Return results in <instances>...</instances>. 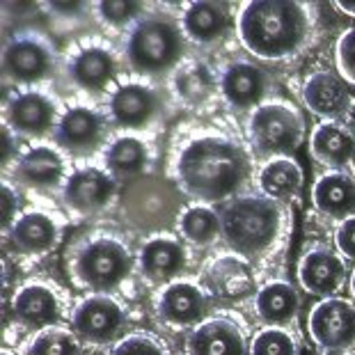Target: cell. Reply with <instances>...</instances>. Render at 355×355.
<instances>
[{"label":"cell","mask_w":355,"mask_h":355,"mask_svg":"<svg viewBox=\"0 0 355 355\" xmlns=\"http://www.w3.org/2000/svg\"><path fill=\"white\" fill-rule=\"evenodd\" d=\"M64 177V158L58 149L37 145L14 163V179L30 188H55Z\"/></svg>","instance_id":"obj_23"},{"label":"cell","mask_w":355,"mask_h":355,"mask_svg":"<svg viewBox=\"0 0 355 355\" xmlns=\"http://www.w3.org/2000/svg\"><path fill=\"white\" fill-rule=\"evenodd\" d=\"M147 145L135 135H122L105 152V165L115 179H128L145 170L147 165Z\"/></svg>","instance_id":"obj_30"},{"label":"cell","mask_w":355,"mask_h":355,"mask_svg":"<svg viewBox=\"0 0 355 355\" xmlns=\"http://www.w3.org/2000/svg\"><path fill=\"white\" fill-rule=\"evenodd\" d=\"M53 64H55V53L51 44L33 33L12 37L3 51L5 78L24 85L44 80L53 71Z\"/></svg>","instance_id":"obj_8"},{"label":"cell","mask_w":355,"mask_h":355,"mask_svg":"<svg viewBox=\"0 0 355 355\" xmlns=\"http://www.w3.org/2000/svg\"><path fill=\"white\" fill-rule=\"evenodd\" d=\"M140 270L152 284L168 286L188 266L186 248L175 236H152L140 248Z\"/></svg>","instance_id":"obj_16"},{"label":"cell","mask_w":355,"mask_h":355,"mask_svg":"<svg viewBox=\"0 0 355 355\" xmlns=\"http://www.w3.org/2000/svg\"><path fill=\"white\" fill-rule=\"evenodd\" d=\"M270 78L268 73L248 60L232 62L220 76V92L234 110H250L259 108L263 96L268 94Z\"/></svg>","instance_id":"obj_13"},{"label":"cell","mask_w":355,"mask_h":355,"mask_svg":"<svg viewBox=\"0 0 355 355\" xmlns=\"http://www.w3.org/2000/svg\"><path fill=\"white\" fill-rule=\"evenodd\" d=\"M184 49V28L175 19L147 14L128 33L126 62L140 76H163L181 62Z\"/></svg>","instance_id":"obj_4"},{"label":"cell","mask_w":355,"mask_h":355,"mask_svg":"<svg viewBox=\"0 0 355 355\" xmlns=\"http://www.w3.org/2000/svg\"><path fill=\"white\" fill-rule=\"evenodd\" d=\"M250 355H298V342L282 326H266L254 335Z\"/></svg>","instance_id":"obj_34"},{"label":"cell","mask_w":355,"mask_h":355,"mask_svg":"<svg viewBox=\"0 0 355 355\" xmlns=\"http://www.w3.org/2000/svg\"><path fill=\"white\" fill-rule=\"evenodd\" d=\"M209 298L202 286L188 279H175L168 286H163L156 300L158 316L175 328L200 326L207 319Z\"/></svg>","instance_id":"obj_11"},{"label":"cell","mask_w":355,"mask_h":355,"mask_svg":"<svg viewBox=\"0 0 355 355\" xmlns=\"http://www.w3.org/2000/svg\"><path fill=\"white\" fill-rule=\"evenodd\" d=\"M17 211H19V195L14 193V188L10 184H3V227L5 232L12 227L17 220Z\"/></svg>","instance_id":"obj_39"},{"label":"cell","mask_w":355,"mask_h":355,"mask_svg":"<svg viewBox=\"0 0 355 355\" xmlns=\"http://www.w3.org/2000/svg\"><path fill=\"white\" fill-rule=\"evenodd\" d=\"M230 26V12L223 3H191L181 17L184 35L195 44H214L225 35Z\"/></svg>","instance_id":"obj_28"},{"label":"cell","mask_w":355,"mask_h":355,"mask_svg":"<svg viewBox=\"0 0 355 355\" xmlns=\"http://www.w3.org/2000/svg\"><path fill=\"white\" fill-rule=\"evenodd\" d=\"M71 275L76 284L94 293L117 289L133 270V254L124 241L115 236H99L85 241L71 257Z\"/></svg>","instance_id":"obj_5"},{"label":"cell","mask_w":355,"mask_h":355,"mask_svg":"<svg viewBox=\"0 0 355 355\" xmlns=\"http://www.w3.org/2000/svg\"><path fill=\"white\" fill-rule=\"evenodd\" d=\"M337 10H342L349 17H355V0H342V3H337Z\"/></svg>","instance_id":"obj_42"},{"label":"cell","mask_w":355,"mask_h":355,"mask_svg":"<svg viewBox=\"0 0 355 355\" xmlns=\"http://www.w3.org/2000/svg\"><path fill=\"white\" fill-rule=\"evenodd\" d=\"M248 131L259 154L270 158L289 156L305 138V119L296 105L286 101H266L252 110Z\"/></svg>","instance_id":"obj_6"},{"label":"cell","mask_w":355,"mask_h":355,"mask_svg":"<svg viewBox=\"0 0 355 355\" xmlns=\"http://www.w3.org/2000/svg\"><path fill=\"white\" fill-rule=\"evenodd\" d=\"M126 309L108 293H92L83 298L71 314V330L80 342L110 344L122 339L126 328Z\"/></svg>","instance_id":"obj_7"},{"label":"cell","mask_w":355,"mask_h":355,"mask_svg":"<svg viewBox=\"0 0 355 355\" xmlns=\"http://www.w3.org/2000/svg\"><path fill=\"white\" fill-rule=\"evenodd\" d=\"M12 314L28 330H44L55 326L60 316V300L55 291L46 284L28 282L14 293Z\"/></svg>","instance_id":"obj_20"},{"label":"cell","mask_w":355,"mask_h":355,"mask_svg":"<svg viewBox=\"0 0 355 355\" xmlns=\"http://www.w3.org/2000/svg\"><path fill=\"white\" fill-rule=\"evenodd\" d=\"M96 12L103 19V24H108L112 28H124L128 24H138L142 19V5L140 3H99L96 5Z\"/></svg>","instance_id":"obj_36"},{"label":"cell","mask_w":355,"mask_h":355,"mask_svg":"<svg viewBox=\"0 0 355 355\" xmlns=\"http://www.w3.org/2000/svg\"><path fill=\"white\" fill-rule=\"evenodd\" d=\"M351 291H353V296H355V270H353V275H351Z\"/></svg>","instance_id":"obj_43"},{"label":"cell","mask_w":355,"mask_h":355,"mask_svg":"<svg viewBox=\"0 0 355 355\" xmlns=\"http://www.w3.org/2000/svg\"><path fill=\"white\" fill-rule=\"evenodd\" d=\"M250 177V156L234 140L204 135L193 140L177 161L179 186L200 202L234 198Z\"/></svg>","instance_id":"obj_1"},{"label":"cell","mask_w":355,"mask_h":355,"mask_svg":"<svg viewBox=\"0 0 355 355\" xmlns=\"http://www.w3.org/2000/svg\"><path fill=\"white\" fill-rule=\"evenodd\" d=\"M110 355H170V353L165 349V344L158 342L156 337L147 335V332H133V335L117 339Z\"/></svg>","instance_id":"obj_35"},{"label":"cell","mask_w":355,"mask_h":355,"mask_svg":"<svg viewBox=\"0 0 355 355\" xmlns=\"http://www.w3.org/2000/svg\"><path fill=\"white\" fill-rule=\"evenodd\" d=\"M309 335L323 351H344L355 344V305L344 298H323L309 312Z\"/></svg>","instance_id":"obj_9"},{"label":"cell","mask_w":355,"mask_h":355,"mask_svg":"<svg viewBox=\"0 0 355 355\" xmlns=\"http://www.w3.org/2000/svg\"><path fill=\"white\" fill-rule=\"evenodd\" d=\"M303 99L307 108L326 122H335L351 108V92L346 87V80L332 71H314L312 76H307Z\"/></svg>","instance_id":"obj_19"},{"label":"cell","mask_w":355,"mask_h":355,"mask_svg":"<svg viewBox=\"0 0 355 355\" xmlns=\"http://www.w3.org/2000/svg\"><path fill=\"white\" fill-rule=\"evenodd\" d=\"M303 181H305L303 170L289 156L268 158L261 165L259 175H257V184H259L263 198L275 200L279 204L298 198V193L303 191Z\"/></svg>","instance_id":"obj_26"},{"label":"cell","mask_w":355,"mask_h":355,"mask_svg":"<svg viewBox=\"0 0 355 355\" xmlns=\"http://www.w3.org/2000/svg\"><path fill=\"white\" fill-rule=\"evenodd\" d=\"M335 245L342 257L355 261V216L346 218L335 230Z\"/></svg>","instance_id":"obj_38"},{"label":"cell","mask_w":355,"mask_h":355,"mask_svg":"<svg viewBox=\"0 0 355 355\" xmlns=\"http://www.w3.org/2000/svg\"><path fill=\"white\" fill-rule=\"evenodd\" d=\"M10 243L24 254H46L60 241V227L44 211H28L7 230Z\"/></svg>","instance_id":"obj_22"},{"label":"cell","mask_w":355,"mask_h":355,"mask_svg":"<svg viewBox=\"0 0 355 355\" xmlns=\"http://www.w3.org/2000/svg\"><path fill=\"white\" fill-rule=\"evenodd\" d=\"M335 58H337V69L342 73V78L355 85V28H349L346 33L339 35Z\"/></svg>","instance_id":"obj_37"},{"label":"cell","mask_w":355,"mask_h":355,"mask_svg":"<svg viewBox=\"0 0 355 355\" xmlns=\"http://www.w3.org/2000/svg\"><path fill=\"white\" fill-rule=\"evenodd\" d=\"M115 193L117 181L110 172L99 168H85L76 170L64 181L62 198L67 207L76 211V214L94 216L110 207V202L115 200Z\"/></svg>","instance_id":"obj_10"},{"label":"cell","mask_w":355,"mask_h":355,"mask_svg":"<svg viewBox=\"0 0 355 355\" xmlns=\"http://www.w3.org/2000/svg\"><path fill=\"white\" fill-rule=\"evenodd\" d=\"M223 236L234 252L263 257L282 243L291 230V214L284 204L259 195L234 198L220 209Z\"/></svg>","instance_id":"obj_3"},{"label":"cell","mask_w":355,"mask_h":355,"mask_svg":"<svg viewBox=\"0 0 355 355\" xmlns=\"http://www.w3.org/2000/svg\"><path fill=\"white\" fill-rule=\"evenodd\" d=\"M214 284L223 298H243L252 289V273L241 259L225 257L214 266Z\"/></svg>","instance_id":"obj_31"},{"label":"cell","mask_w":355,"mask_h":355,"mask_svg":"<svg viewBox=\"0 0 355 355\" xmlns=\"http://www.w3.org/2000/svg\"><path fill=\"white\" fill-rule=\"evenodd\" d=\"M28 355H83V346L73 330L51 326L37 332L28 346Z\"/></svg>","instance_id":"obj_32"},{"label":"cell","mask_w":355,"mask_h":355,"mask_svg":"<svg viewBox=\"0 0 355 355\" xmlns=\"http://www.w3.org/2000/svg\"><path fill=\"white\" fill-rule=\"evenodd\" d=\"M103 140V117L92 108L76 105L62 112L55 126V142L73 156L92 154Z\"/></svg>","instance_id":"obj_17"},{"label":"cell","mask_w":355,"mask_h":355,"mask_svg":"<svg viewBox=\"0 0 355 355\" xmlns=\"http://www.w3.org/2000/svg\"><path fill=\"white\" fill-rule=\"evenodd\" d=\"M241 44L254 58L279 62L305 46L309 37V12L300 3L257 0L239 12Z\"/></svg>","instance_id":"obj_2"},{"label":"cell","mask_w":355,"mask_h":355,"mask_svg":"<svg viewBox=\"0 0 355 355\" xmlns=\"http://www.w3.org/2000/svg\"><path fill=\"white\" fill-rule=\"evenodd\" d=\"M175 87L186 101L198 103V101L207 99V96H209L211 87H214V78H211V71L204 64L191 62V64H184L177 71Z\"/></svg>","instance_id":"obj_33"},{"label":"cell","mask_w":355,"mask_h":355,"mask_svg":"<svg viewBox=\"0 0 355 355\" xmlns=\"http://www.w3.org/2000/svg\"><path fill=\"white\" fill-rule=\"evenodd\" d=\"M250 346L236 323L223 316L204 319L186 337V355H248Z\"/></svg>","instance_id":"obj_12"},{"label":"cell","mask_w":355,"mask_h":355,"mask_svg":"<svg viewBox=\"0 0 355 355\" xmlns=\"http://www.w3.org/2000/svg\"><path fill=\"white\" fill-rule=\"evenodd\" d=\"M177 227L188 243L198 248H209L223 236L220 214H216L207 204H191V207H186L181 211Z\"/></svg>","instance_id":"obj_29"},{"label":"cell","mask_w":355,"mask_h":355,"mask_svg":"<svg viewBox=\"0 0 355 355\" xmlns=\"http://www.w3.org/2000/svg\"><path fill=\"white\" fill-rule=\"evenodd\" d=\"M51 12H55V14H64V17H73V14H78L83 12V5L80 3H51Z\"/></svg>","instance_id":"obj_40"},{"label":"cell","mask_w":355,"mask_h":355,"mask_svg":"<svg viewBox=\"0 0 355 355\" xmlns=\"http://www.w3.org/2000/svg\"><path fill=\"white\" fill-rule=\"evenodd\" d=\"M312 202L323 216L346 220L355 216V179L344 170H330L312 186Z\"/></svg>","instance_id":"obj_21"},{"label":"cell","mask_w":355,"mask_h":355,"mask_svg":"<svg viewBox=\"0 0 355 355\" xmlns=\"http://www.w3.org/2000/svg\"><path fill=\"white\" fill-rule=\"evenodd\" d=\"M328 355H330V353H328Z\"/></svg>","instance_id":"obj_45"},{"label":"cell","mask_w":355,"mask_h":355,"mask_svg":"<svg viewBox=\"0 0 355 355\" xmlns=\"http://www.w3.org/2000/svg\"><path fill=\"white\" fill-rule=\"evenodd\" d=\"M0 355H17V353H12V351H7V349H5V351L0 353Z\"/></svg>","instance_id":"obj_44"},{"label":"cell","mask_w":355,"mask_h":355,"mask_svg":"<svg viewBox=\"0 0 355 355\" xmlns=\"http://www.w3.org/2000/svg\"><path fill=\"white\" fill-rule=\"evenodd\" d=\"M12 149H14V145H12V128H10V126H5V128H3V165L10 163Z\"/></svg>","instance_id":"obj_41"},{"label":"cell","mask_w":355,"mask_h":355,"mask_svg":"<svg viewBox=\"0 0 355 355\" xmlns=\"http://www.w3.org/2000/svg\"><path fill=\"white\" fill-rule=\"evenodd\" d=\"M300 309V293L284 279L263 284L254 296V312L266 326H282L296 319Z\"/></svg>","instance_id":"obj_27"},{"label":"cell","mask_w":355,"mask_h":355,"mask_svg":"<svg viewBox=\"0 0 355 355\" xmlns=\"http://www.w3.org/2000/svg\"><path fill=\"white\" fill-rule=\"evenodd\" d=\"M161 96L142 83H126L110 96V117L119 128H145L161 112Z\"/></svg>","instance_id":"obj_18"},{"label":"cell","mask_w":355,"mask_h":355,"mask_svg":"<svg viewBox=\"0 0 355 355\" xmlns=\"http://www.w3.org/2000/svg\"><path fill=\"white\" fill-rule=\"evenodd\" d=\"M58 108L51 101V96L44 92H21L7 103L5 108V126L12 128V133L40 138L46 135L51 128L58 126Z\"/></svg>","instance_id":"obj_14"},{"label":"cell","mask_w":355,"mask_h":355,"mask_svg":"<svg viewBox=\"0 0 355 355\" xmlns=\"http://www.w3.org/2000/svg\"><path fill=\"white\" fill-rule=\"evenodd\" d=\"M300 286L312 296L332 298L346 282V266L339 254L323 245L309 248L298 263Z\"/></svg>","instance_id":"obj_15"},{"label":"cell","mask_w":355,"mask_h":355,"mask_svg":"<svg viewBox=\"0 0 355 355\" xmlns=\"http://www.w3.org/2000/svg\"><path fill=\"white\" fill-rule=\"evenodd\" d=\"M309 152L326 168L344 170L355 156V135L339 122H321L309 135Z\"/></svg>","instance_id":"obj_24"},{"label":"cell","mask_w":355,"mask_h":355,"mask_svg":"<svg viewBox=\"0 0 355 355\" xmlns=\"http://www.w3.org/2000/svg\"><path fill=\"white\" fill-rule=\"evenodd\" d=\"M117 73V58L103 46H85L71 58L69 78L85 92H101Z\"/></svg>","instance_id":"obj_25"}]
</instances>
